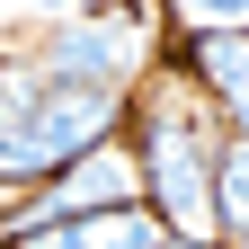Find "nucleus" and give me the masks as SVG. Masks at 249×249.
I'll return each instance as SVG.
<instances>
[{
	"mask_svg": "<svg viewBox=\"0 0 249 249\" xmlns=\"http://www.w3.org/2000/svg\"><path fill=\"white\" fill-rule=\"evenodd\" d=\"M134 151H142V196L169 223V240H213L223 231V151H213V134L196 116H178V107L142 116Z\"/></svg>",
	"mask_w": 249,
	"mask_h": 249,
	"instance_id": "f257e3e1",
	"label": "nucleus"
},
{
	"mask_svg": "<svg viewBox=\"0 0 249 249\" xmlns=\"http://www.w3.org/2000/svg\"><path fill=\"white\" fill-rule=\"evenodd\" d=\"M45 80H71V89H116L124 98V80H134V62H142V27L124 18V9H80V18H62L45 27Z\"/></svg>",
	"mask_w": 249,
	"mask_h": 249,
	"instance_id": "f03ea898",
	"label": "nucleus"
},
{
	"mask_svg": "<svg viewBox=\"0 0 249 249\" xmlns=\"http://www.w3.org/2000/svg\"><path fill=\"white\" fill-rule=\"evenodd\" d=\"M134 196H142V151L98 142V151H80L62 178H45L9 223H89V213H124Z\"/></svg>",
	"mask_w": 249,
	"mask_h": 249,
	"instance_id": "7ed1b4c3",
	"label": "nucleus"
},
{
	"mask_svg": "<svg viewBox=\"0 0 249 249\" xmlns=\"http://www.w3.org/2000/svg\"><path fill=\"white\" fill-rule=\"evenodd\" d=\"M187 71H196L213 98H223V116L249 134V27L240 36H187Z\"/></svg>",
	"mask_w": 249,
	"mask_h": 249,
	"instance_id": "20e7f679",
	"label": "nucleus"
},
{
	"mask_svg": "<svg viewBox=\"0 0 249 249\" xmlns=\"http://www.w3.org/2000/svg\"><path fill=\"white\" fill-rule=\"evenodd\" d=\"M71 249H169V223L151 205H124V213H89V223H62Z\"/></svg>",
	"mask_w": 249,
	"mask_h": 249,
	"instance_id": "39448f33",
	"label": "nucleus"
},
{
	"mask_svg": "<svg viewBox=\"0 0 249 249\" xmlns=\"http://www.w3.org/2000/svg\"><path fill=\"white\" fill-rule=\"evenodd\" d=\"M223 231L249 240V134L223 142Z\"/></svg>",
	"mask_w": 249,
	"mask_h": 249,
	"instance_id": "423d86ee",
	"label": "nucleus"
},
{
	"mask_svg": "<svg viewBox=\"0 0 249 249\" xmlns=\"http://www.w3.org/2000/svg\"><path fill=\"white\" fill-rule=\"evenodd\" d=\"M169 18L187 36H240L249 27V0H169Z\"/></svg>",
	"mask_w": 249,
	"mask_h": 249,
	"instance_id": "0eeeda50",
	"label": "nucleus"
},
{
	"mask_svg": "<svg viewBox=\"0 0 249 249\" xmlns=\"http://www.w3.org/2000/svg\"><path fill=\"white\" fill-rule=\"evenodd\" d=\"M45 9H53V27H62V18H80V0H45Z\"/></svg>",
	"mask_w": 249,
	"mask_h": 249,
	"instance_id": "6e6552de",
	"label": "nucleus"
},
{
	"mask_svg": "<svg viewBox=\"0 0 249 249\" xmlns=\"http://www.w3.org/2000/svg\"><path fill=\"white\" fill-rule=\"evenodd\" d=\"M169 249H213V240H169Z\"/></svg>",
	"mask_w": 249,
	"mask_h": 249,
	"instance_id": "1a4fd4ad",
	"label": "nucleus"
},
{
	"mask_svg": "<svg viewBox=\"0 0 249 249\" xmlns=\"http://www.w3.org/2000/svg\"><path fill=\"white\" fill-rule=\"evenodd\" d=\"M231 249H249V240H231Z\"/></svg>",
	"mask_w": 249,
	"mask_h": 249,
	"instance_id": "9d476101",
	"label": "nucleus"
}]
</instances>
